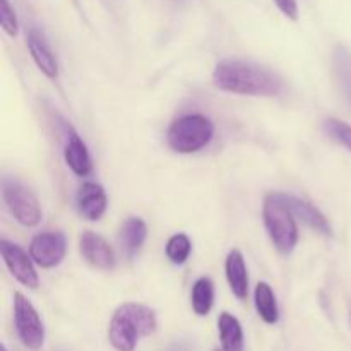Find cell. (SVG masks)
Here are the masks:
<instances>
[{
	"label": "cell",
	"instance_id": "7c38bea8",
	"mask_svg": "<svg viewBox=\"0 0 351 351\" xmlns=\"http://www.w3.org/2000/svg\"><path fill=\"white\" fill-rule=\"evenodd\" d=\"M77 209L82 218L89 221H98L103 218L108 208V199H106L105 189L96 182H86L81 185L77 192Z\"/></svg>",
	"mask_w": 351,
	"mask_h": 351
},
{
	"label": "cell",
	"instance_id": "7a4b0ae2",
	"mask_svg": "<svg viewBox=\"0 0 351 351\" xmlns=\"http://www.w3.org/2000/svg\"><path fill=\"white\" fill-rule=\"evenodd\" d=\"M158 321L153 308L143 304L120 305L113 314L108 328V339L117 351H134L139 338L156 331Z\"/></svg>",
	"mask_w": 351,
	"mask_h": 351
},
{
	"label": "cell",
	"instance_id": "484cf974",
	"mask_svg": "<svg viewBox=\"0 0 351 351\" xmlns=\"http://www.w3.org/2000/svg\"><path fill=\"white\" fill-rule=\"evenodd\" d=\"M177 2H180V0H177Z\"/></svg>",
	"mask_w": 351,
	"mask_h": 351
},
{
	"label": "cell",
	"instance_id": "4316f807",
	"mask_svg": "<svg viewBox=\"0 0 351 351\" xmlns=\"http://www.w3.org/2000/svg\"><path fill=\"white\" fill-rule=\"evenodd\" d=\"M350 319H351V314H350Z\"/></svg>",
	"mask_w": 351,
	"mask_h": 351
},
{
	"label": "cell",
	"instance_id": "5bb4252c",
	"mask_svg": "<svg viewBox=\"0 0 351 351\" xmlns=\"http://www.w3.org/2000/svg\"><path fill=\"white\" fill-rule=\"evenodd\" d=\"M226 280H228L230 290L239 300H245L249 295V274H247L245 259L239 249H233L228 254L225 263Z\"/></svg>",
	"mask_w": 351,
	"mask_h": 351
},
{
	"label": "cell",
	"instance_id": "d4e9b609",
	"mask_svg": "<svg viewBox=\"0 0 351 351\" xmlns=\"http://www.w3.org/2000/svg\"><path fill=\"white\" fill-rule=\"evenodd\" d=\"M2 351H7V348H5V346H2Z\"/></svg>",
	"mask_w": 351,
	"mask_h": 351
},
{
	"label": "cell",
	"instance_id": "9c48e42d",
	"mask_svg": "<svg viewBox=\"0 0 351 351\" xmlns=\"http://www.w3.org/2000/svg\"><path fill=\"white\" fill-rule=\"evenodd\" d=\"M274 195L287 206L288 211H290L295 218H298L302 223H305L308 228H312L314 232L321 233V235L324 237L332 235L331 223H329L328 218H326L315 206H312L311 202L305 201V199L297 197V195L285 194V192H274Z\"/></svg>",
	"mask_w": 351,
	"mask_h": 351
},
{
	"label": "cell",
	"instance_id": "e0dca14e",
	"mask_svg": "<svg viewBox=\"0 0 351 351\" xmlns=\"http://www.w3.org/2000/svg\"><path fill=\"white\" fill-rule=\"evenodd\" d=\"M254 302H256V311L259 317L266 324H276L278 319H280V308H278L276 295H274L269 283L261 281L257 285L256 291H254Z\"/></svg>",
	"mask_w": 351,
	"mask_h": 351
},
{
	"label": "cell",
	"instance_id": "6da1fadb",
	"mask_svg": "<svg viewBox=\"0 0 351 351\" xmlns=\"http://www.w3.org/2000/svg\"><path fill=\"white\" fill-rule=\"evenodd\" d=\"M218 89L243 96H278L283 91V79L271 69L242 58H225L213 72Z\"/></svg>",
	"mask_w": 351,
	"mask_h": 351
},
{
	"label": "cell",
	"instance_id": "44dd1931",
	"mask_svg": "<svg viewBox=\"0 0 351 351\" xmlns=\"http://www.w3.org/2000/svg\"><path fill=\"white\" fill-rule=\"evenodd\" d=\"M322 129L332 141L341 144L343 147H346L351 153V125L339 119H328L322 123Z\"/></svg>",
	"mask_w": 351,
	"mask_h": 351
},
{
	"label": "cell",
	"instance_id": "2e32d148",
	"mask_svg": "<svg viewBox=\"0 0 351 351\" xmlns=\"http://www.w3.org/2000/svg\"><path fill=\"white\" fill-rule=\"evenodd\" d=\"M332 75L339 93L351 106V51L341 45L332 51Z\"/></svg>",
	"mask_w": 351,
	"mask_h": 351
},
{
	"label": "cell",
	"instance_id": "52a82bcc",
	"mask_svg": "<svg viewBox=\"0 0 351 351\" xmlns=\"http://www.w3.org/2000/svg\"><path fill=\"white\" fill-rule=\"evenodd\" d=\"M67 254V240L60 232H43L33 237L29 243V256L41 267H55Z\"/></svg>",
	"mask_w": 351,
	"mask_h": 351
},
{
	"label": "cell",
	"instance_id": "83f0119b",
	"mask_svg": "<svg viewBox=\"0 0 351 351\" xmlns=\"http://www.w3.org/2000/svg\"><path fill=\"white\" fill-rule=\"evenodd\" d=\"M218 351H219V350H218ZM221 351H225V350H221Z\"/></svg>",
	"mask_w": 351,
	"mask_h": 351
},
{
	"label": "cell",
	"instance_id": "8992f818",
	"mask_svg": "<svg viewBox=\"0 0 351 351\" xmlns=\"http://www.w3.org/2000/svg\"><path fill=\"white\" fill-rule=\"evenodd\" d=\"M14 324L27 350H40L45 343V326L34 305L23 293H14Z\"/></svg>",
	"mask_w": 351,
	"mask_h": 351
},
{
	"label": "cell",
	"instance_id": "d6986e66",
	"mask_svg": "<svg viewBox=\"0 0 351 351\" xmlns=\"http://www.w3.org/2000/svg\"><path fill=\"white\" fill-rule=\"evenodd\" d=\"M192 311L197 315L204 317L211 312L213 304H215V285L209 278H199L192 287L191 295Z\"/></svg>",
	"mask_w": 351,
	"mask_h": 351
},
{
	"label": "cell",
	"instance_id": "8fae6325",
	"mask_svg": "<svg viewBox=\"0 0 351 351\" xmlns=\"http://www.w3.org/2000/svg\"><path fill=\"white\" fill-rule=\"evenodd\" d=\"M62 130L65 134V147H64V158L67 167L74 171L79 177H88L93 171L91 156H89L88 146L84 141L79 137V134L69 125L67 122L62 120Z\"/></svg>",
	"mask_w": 351,
	"mask_h": 351
},
{
	"label": "cell",
	"instance_id": "603a6c76",
	"mask_svg": "<svg viewBox=\"0 0 351 351\" xmlns=\"http://www.w3.org/2000/svg\"><path fill=\"white\" fill-rule=\"evenodd\" d=\"M276 3L278 9L281 10L285 17H288L290 21L298 19V2L297 0H273Z\"/></svg>",
	"mask_w": 351,
	"mask_h": 351
},
{
	"label": "cell",
	"instance_id": "4fadbf2b",
	"mask_svg": "<svg viewBox=\"0 0 351 351\" xmlns=\"http://www.w3.org/2000/svg\"><path fill=\"white\" fill-rule=\"evenodd\" d=\"M27 50H29L31 58L34 60L36 67L47 75L48 79L58 77V62L55 53L51 51L50 43L45 38L38 27H31L27 31Z\"/></svg>",
	"mask_w": 351,
	"mask_h": 351
},
{
	"label": "cell",
	"instance_id": "ac0fdd59",
	"mask_svg": "<svg viewBox=\"0 0 351 351\" xmlns=\"http://www.w3.org/2000/svg\"><path fill=\"white\" fill-rule=\"evenodd\" d=\"M219 339L225 351H243V331L235 315L223 312L218 319Z\"/></svg>",
	"mask_w": 351,
	"mask_h": 351
},
{
	"label": "cell",
	"instance_id": "3957f363",
	"mask_svg": "<svg viewBox=\"0 0 351 351\" xmlns=\"http://www.w3.org/2000/svg\"><path fill=\"white\" fill-rule=\"evenodd\" d=\"M213 137H215V123L208 117L192 113L171 122L167 132V143L175 153L192 154L204 149Z\"/></svg>",
	"mask_w": 351,
	"mask_h": 351
},
{
	"label": "cell",
	"instance_id": "f1b7e54d",
	"mask_svg": "<svg viewBox=\"0 0 351 351\" xmlns=\"http://www.w3.org/2000/svg\"><path fill=\"white\" fill-rule=\"evenodd\" d=\"M74 2H75V0H74Z\"/></svg>",
	"mask_w": 351,
	"mask_h": 351
},
{
	"label": "cell",
	"instance_id": "30bf717a",
	"mask_svg": "<svg viewBox=\"0 0 351 351\" xmlns=\"http://www.w3.org/2000/svg\"><path fill=\"white\" fill-rule=\"evenodd\" d=\"M79 250L84 257L86 263L95 269L112 271L117 266L115 252L110 247V243L101 235L95 232H84L79 239Z\"/></svg>",
	"mask_w": 351,
	"mask_h": 351
},
{
	"label": "cell",
	"instance_id": "ffe728a7",
	"mask_svg": "<svg viewBox=\"0 0 351 351\" xmlns=\"http://www.w3.org/2000/svg\"><path fill=\"white\" fill-rule=\"evenodd\" d=\"M192 250V242L187 235L184 233H177V235L171 237L167 243V257L170 259V263L177 264H184L185 261L189 259Z\"/></svg>",
	"mask_w": 351,
	"mask_h": 351
},
{
	"label": "cell",
	"instance_id": "7402d4cb",
	"mask_svg": "<svg viewBox=\"0 0 351 351\" xmlns=\"http://www.w3.org/2000/svg\"><path fill=\"white\" fill-rule=\"evenodd\" d=\"M0 23H2V29L9 36H17L19 24H17L16 10L10 5L9 0H2V5H0Z\"/></svg>",
	"mask_w": 351,
	"mask_h": 351
},
{
	"label": "cell",
	"instance_id": "9a60e30c",
	"mask_svg": "<svg viewBox=\"0 0 351 351\" xmlns=\"http://www.w3.org/2000/svg\"><path fill=\"white\" fill-rule=\"evenodd\" d=\"M146 239H147V226L143 219L132 216V218H127L125 221H123L122 228H120L119 240L127 259L132 261L134 257L141 252Z\"/></svg>",
	"mask_w": 351,
	"mask_h": 351
},
{
	"label": "cell",
	"instance_id": "277c9868",
	"mask_svg": "<svg viewBox=\"0 0 351 351\" xmlns=\"http://www.w3.org/2000/svg\"><path fill=\"white\" fill-rule=\"evenodd\" d=\"M264 226L267 230L271 242L278 252L291 254L298 243V226L295 216L288 211L287 206L273 194L264 199L263 208Z\"/></svg>",
	"mask_w": 351,
	"mask_h": 351
},
{
	"label": "cell",
	"instance_id": "5b68a950",
	"mask_svg": "<svg viewBox=\"0 0 351 351\" xmlns=\"http://www.w3.org/2000/svg\"><path fill=\"white\" fill-rule=\"evenodd\" d=\"M2 199L10 215L24 226H36L41 221V208L36 195L17 178H2Z\"/></svg>",
	"mask_w": 351,
	"mask_h": 351
},
{
	"label": "cell",
	"instance_id": "ba28073f",
	"mask_svg": "<svg viewBox=\"0 0 351 351\" xmlns=\"http://www.w3.org/2000/svg\"><path fill=\"white\" fill-rule=\"evenodd\" d=\"M0 256H2L3 264L7 266L9 273L21 285L31 288V290H36L38 285H40V278L34 269L31 256H27L17 243L9 242L5 239L0 240Z\"/></svg>",
	"mask_w": 351,
	"mask_h": 351
},
{
	"label": "cell",
	"instance_id": "cb8c5ba5",
	"mask_svg": "<svg viewBox=\"0 0 351 351\" xmlns=\"http://www.w3.org/2000/svg\"><path fill=\"white\" fill-rule=\"evenodd\" d=\"M167 351H191V345L185 341H177L173 343V345L168 346Z\"/></svg>",
	"mask_w": 351,
	"mask_h": 351
}]
</instances>
